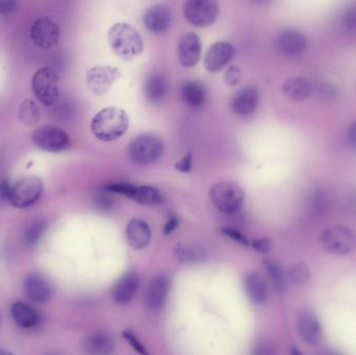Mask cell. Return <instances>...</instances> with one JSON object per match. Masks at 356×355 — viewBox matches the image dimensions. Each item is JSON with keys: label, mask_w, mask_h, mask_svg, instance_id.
Listing matches in <instances>:
<instances>
[{"label": "cell", "mask_w": 356, "mask_h": 355, "mask_svg": "<svg viewBox=\"0 0 356 355\" xmlns=\"http://www.w3.org/2000/svg\"><path fill=\"white\" fill-rule=\"evenodd\" d=\"M321 243L330 254L347 256L356 250V233L344 226H332L321 235Z\"/></svg>", "instance_id": "52a82bcc"}, {"label": "cell", "mask_w": 356, "mask_h": 355, "mask_svg": "<svg viewBox=\"0 0 356 355\" xmlns=\"http://www.w3.org/2000/svg\"><path fill=\"white\" fill-rule=\"evenodd\" d=\"M120 77V71L112 66H95L87 71V85L96 95H104Z\"/></svg>", "instance_id": "8fae6325"}, {"label": "cell", "mask_w": 356, "mask_h": 355, "mask_svg": "<svg viewBox=\"0 0 356 355\" xmlns=\"http://www.w3.org/2000/svg\"><path fill=\"white\" fill-rule=\"evenodd\" d=\"M46 229V222L43 219H35L27 226L25 231V241L29 245H35L39 242Z\"/></svg>", "instance_id": "d6a6232c"}, {"label": "cell", "mask_w": 356, "mask_h": 355, "mask_svg": "<svg viewBox=\"0 0 356 355\" xmlns=\"http://www.w3.org/2000/svg\"><path fill=\"white\" fill-rule=\"evenodd\" d=\"M35 99L45 106H52L60 97V77L54 69H39L31 79Z\"/></svg>", "instance_id": "277c9868"}, {"label": "cell", "mask_w": 356, "mask_h": 355, "mask_svg": "<svg viewBox=\"0 0 356 355\" xmlns=\"http://www.w3.org/2000/svg\"><path fill=\"white\" fill-rule=\"evenodd\" d=\"M201 41L194 33H186L180 38L178 44V58L186 68L196 66L201 58Z\"/></svg>", "instance_id": "5bb4252c"}, {"label": "cell", "mask_w": 356, "mask_h": 355, "mask_svg": "<svg viewBox=\"0 0 356 355\" xmlns=\"http://www.w3.org/2000/svg\"><path fill=\"white\" fill-rule=\"evenodd\" d=\"M108 43L115 54L123 60H131L143 50V40L129 23H116L108 31Z\"/></svg>", "instance_id": "7a4b0ae2"}, {"label": "cell", "mask_w": 356, "mask_h": 355, "mask_svg": "<svg viewBox=\"0 0 356 355\" xmlns=\"http://www.w3.org/2000/svg\"><path fill=\"white\" fill-rule=\"evenodd\" d=\"M175 256L180 262H196L200 260L201 254L192 248L186 247V246L177 245L175 249Z\"/></svg>", "instance_id": "d590c367"}, {"label": "cell", "mask_w": 356, "mask_h": 355, "mask_svg": "<svg viewBox=\"0 0 356 355\" xmlns=\"http://www.w3.org/2000/svg\"><path fill=\"white\" fill-rule=\"evenodd\" d=\"M252 355H275V352L270 344L263 342L255 347Z\"/></svg>", "instance_id": "f6af8a7d"}, {"label": "cell", "mask_w": 356, "mask_h": 355, "mask_svg": "<svg viewBox=\"0 0 356 355\" xmlns=\"http://www.w3.org/2000/svg\"><path fill=\"white\" fill-rule=\"evenodd\" d=\"M282 93L294 101H303L313 93V83L302 76L291 77L282 83Z\"/></svg>", "instance_id": "44dd1931"}, {"label": "cell", "mask_w": 356, "mask_h": 355, "mask_svg": "<svg viewBox=\"0 0 356 355\" xmlns=\"http://www.w3.org/2000/svg\"><path fill=\"white\" fill-rule=\"evenodd\" d=\"M264 265H265L266 270H267L272 283L275 286L276 290L277 291L284 290L286 286L288 285V281H286V273L284 272L282 266L273 260H265Z\"/></svg>", "instance_id": "4dcf8cb0"}, {"label": "cell", "mask_w": 356, "mask_h": 355, "mask_svg": "<svg viewBox=\"0 0 356 355\" xmlns=\"http://www.w3.org/2000/svg\"><path fill=\"white\" fill-rule=\"evenodd\" d=\"M10 311L15 322L22 329H35L40 323V316L37 311L24 302H15Z\"/></svg>", "instance_id": "d4e9b609"}, {"label": "cell", "mask_w": 356, "mask_h": 355, "mask_svg": "<svg viewBox=\"0 0 356 355\" xmlns=\"http://www.w3.org/2000/svg\"><path fill=\"white\" fill-rule=\"evenodd\" d=\"M192 152L188 151V154H186V156L181 158V160L175 165V168H177L178 171H180V172L188 173V171L191 170V168H192Z\"/></svg>", "instance_id": "60d3db41"}, {"label": "cell", "mask_w": 356, "mask_h": 355, "mask_svg": "<svg viewBox=\"0 0 356 355\" xmlns=\"http://www.w3.org/2000/svg\"><path fill=\"white\" fill-rule=\"evenodd\" d=\"M291 355H303L301 354L300 352H299L298 349H296V348H292V350H291Z\"/></svg>", "instance_id": "681fc988"}, {"label": "cell", "mask_w": 356, "mask_h": 355, "mask_svg": "<svg viewBox=\"0 0 356 355\" xmlns=\"http://www.w3.org/2000/svg\"><path fill=\"white\" fill-rule=\"evenodd\" d=\"M322 355H336V354H332V352H325V354H323Z\"/></svg>", "instance_id": "816d5d0a"}, {"label": "cell", "mask_w": 356, "mask_h": 355, "mask_svg": "<svg viewBox=\"0 0 356 355\" xmlns=\"http://www.w3.org/2000/svg\"><path fill=\"white\" fill-rule=\"evenodd\" d=\"M41 118L39 106L31 99H25L19 104L18 119L25 126H33Z\"/></svg>", "instance_id": "f546056e"}, {"label": "cell", "mask_w": 356, "mask_h": 355, "mask_svg": "<svg viewBox=\"0 0 356 355\" xmlns=\"http://www.w3.org/2000/svg\"><path fill=\"white\" fill-rule=\"evenodd\" d=\"M129 198L142 206H156L163 202L160 191L149 185H135Z\"/></svg>", "instance_id": "f1b7e54d"}, {"label": "cell", "mask_w": 356, "mask_h": 355, "mask_svg": "<svg viewBox=\"0 0 356 355\" xmlns=\"http://www.w3.org/2000/svg\"><path fill=\"white\" fill-rule=\"evenodd\" d=\"M144 23L152 33H163L168 31L171 23V14L165 4H154L146 10Z\"/></svg>", "instance_id": "ac0fdd59"}, {"label": "cell", "mask_w": 356, "mask_h": 355, "mask_svg": "<svg viewBox=\"0 0 356 355\" xmlns=\"http://www.w3.org/2000/svg\"><path fill=\"white\" fill-rule=\"evenodd\" d=\"M350 201L351 210L356 213V194L351 197Z\"/></svg>", "instance_id": "c3c4849f"}, {"label": "cell", "mask_w": 356, "mask_h": 355, "mask_svg": "<svg viewBox=\"0 0 356 355\" xmlns=\"http://www.w3.org/2000/svg\"><path fill=\"white\" fill-rule=\"evenodd\" d=\"M182 99L192 108H199L205 100V88L199 81H186L180 85Z\"/></svg>", "instance_id": "484cf974"}, {"label": "cell", "mask_w": 356, "mask_h": 355, "mask_svg": "<svg viewBox=\"0 0 356 355\" xmlns=\"http://www.w3.org/2000/svg\"><path fill=\"white\" fill-rule=\"evenodd\" d=\"M10 188H12V185H10L8 179H2L0 181V200L1 201H8Z\"/></svg>", "instance_id": "ee69618b"}, {"label": "cell", "mask_w": 356, "mask_h": 355, "mask_svg": "<svg viewBox=\"0 0 356 355\" xmlns=\"http://www.w3.org/2000/svg\"><path fill=\"white\" fill-rule=\"evenodd\" d=\"M95 204L98 210H102V212H110L114 206V200H113L112 196L110 195V192L104 189L102 191H98V193L96 194Z\"/></svg>", "instance_id": "e575fe53"}, {"label": "cell", "mask_w": 356, "mask_h": 355, "mask_svg": "<svg viewBox=\"0 0 356 355\" xmlns=\"http://www.w3.org/2000/svg\"><path fill=\"white\" fill-rule=\"evenodd\" d=\"M123 338H124L125 341H127V343H129V345H131V347H133L134 349H135L140 355H150L149 352H148L147 350H146V348L144 347L143 344L139 341V339H138V338L136 337L131 331H123Z\"/></svg>", "instance_id": "74e56055"}, {"label": "cell", "mask_w": 356, "mask_h": 355, "mask_svg": "<svg viewBox=\"0 0 356 355\" xmlns=\"http://www.w3.org/2000/svg\"><path fill=\"white\" fill-rule=\"evenodd\" d=\"M222 233H223L226 237L234 240V241L238 242V243L242 244V245L248 246V239H247L243 233H241L240 231L232 229H222Z\"/></svg>", "instance_id": "ab89813d"}, {"label": "cell", "mask_w": 356, "mask_h": 355, "mask_svg": "<svg viewBox=\"0 0 356 355\" xmlns=\"http://www.w3.org/2000/svg\"><path fill=\"white\" fill-rule=\"evenodd\" d=\"M127 238L134 249H144L150 243L152 231L145 221L135 218L127 225Z\"/></svg>", "instance_id": "d6986e66"}, {"label": "cell", "mask_w": 356, "mask_h": 355, "mask_svg": "<svg viewBox=\"0 0 356 355\" xmlns=\"http://www.w3.org/2000/svg\"><path fill=\"white\" fill-rule=\"evenodd\" d=\"M225 83L229 85H236L242 81L243 71L238 66H232L225 73Z\"/></svg>", "instance_id": "f35d334b"}, {"label": "cell", "mask_w": 356, "mask_h": 355, "mask_svg": "<svg viewBox=\"0 0 356 355\" xmlns=\"http://www.w3.org/2000/svg\"><path fill=\"white\" fill-rule=\"evenodd\" d=\"M0 355H12L10 352H4V350H0Z\"/></svg>", "instance_id": "f907efd6"}, {"label": "cell", "mask_w": 356, "mask_h": 355, "mask_svg": "<svg viewBox=\"0 0 356 355\" xmlns=\"http://www.w3.org/2000/svg\"><path fill=\"white\" fill-rule=\"evenodd\" d=\"M234 48L227 42H216L207 49L204 56V66L209 72H218L232 60Z\"/></svg>", "instance_id": "4fadbf2b"}, {"label": "cell", "mask_w": 356, "mask_h": 355, "mask_svg": "<svg viewBox=\"0 0 356 355\" xmlns=\"http://www.w3.org/2000/svg\"><path fill=\"white\" fill-rule=\"evenodd\" d=\"M184 14L191 24L204 28L217 20L219 6L215 0H188L184 3Z\"/></svg>", "instance_id": "9c48e42d"}, {"label": "cell", "mask_w": 356, "mask_h": 355, "mask_svg": "<svg viewBox=\"0 0 356 355\" xmlns=\"http://www.w3.org/2000/svg\"><path fill=\"white\" fill-rule=\"evenodd\" d=\"M305 204H307V214L313 218H319L323 216L327 210V195L320 188H314L307 194Z\"/></svg>", "instance_id": "4316f807"}, {"label": "cell", "mask_w": 356, "mask_h": 355, "mask_svg": "<svg viewBox=\"0 0 356 355\" xmlns=\"http://www.w3.org/2000/svg\"><path fill=\"white\" fill-rule=\"evenodd\" d=\"M346 141L351 148L356 149V119L347 131Z\"/></svg>", "instance_id": "bcb514c9"}, {"label": "cell", "mask_w": 356, "mask_h": 355, "mask_svg": "<svg viewBox=\"0 0 356 355\" xmlns=\"http://www.w3.org/2000/svg\"><path fill=\"white\" fill-rule=\"evenodd\" d=\"M317 91L322 97L328 98V99H334L339 94L338 88L330 81H326L318 83Z\"/></svg>", "instance_id": "8d00e7d4"}, {"label": "cell", "mask_w": 356, "mask_h": 355, "mask_svg": "<svg viewBox=\"0 0 356 355\" xmlns=\"http://www.w3.org/2000/svg\"><path fill=\"white\" fill-rule=\"evenodd\" d=\"M209 197L218 210L225 214H232L242 206L245 194L238 183L234 181H221L211 188Z\"/></svg>", "instance_id": "5b68a950"}, {"label": "cell", "mask_w": 356, "mask_h": 355, "mask_svg": "<svg viewBox=\"0 0 356 355\" xmlns=\"http://www.w3.org/2000/svg\"><path fill=\"white\" fill-rule=\"evenodd\" d=\"M276 49L286 56H296L305 51L307 40L296 29H284L278 33L275 40Z\"/></svg>", "instance_id": "7c38bea8"}, {"label": "cell", "mask_w": 356, "mask_h": 355, "mask_svg": "<svg viewBox=\"0 0 356 355\" xmlns=\"http://www.w3.org/2000/svg\"><path fill=\"white\" fill-rule=\"evenodd\" d=\"M169 287V279L165 274L158 275L150 281L145 297L146 306L149 310L156 312L163 308L168 295Z\"/></svg>", "instance_id": "2e32d148"}, {"label": "cell", "mask_w": 356, "mask_h": 355, "mask_svg": "<svg viewBox=\"0 0 356 355\" xmlns=\"http://www.w3.org/2000/svg\"><path fill=\"white\" fill-rule=\"evenodd\" d=\"M245 289L251 302L264 304L268 299V286L265 279L257 272H251L245 277Z\"/></svg>", "instance_id": "cb8c5ba5"}, {"label": "cell", "mask_w": 356, "mask_h": 355, "mask_svg": "<svg viewBox=\"0 0 356 355\" xmlns=\"http://www.w3.org/2000/svg\"><path fill=\"white\" fill-rule=\"evenodd\" d=\"M83 349L89 355H112L115 350L113 338L106 333H94L83 342Z\"/></svg>", "instance_id": "7402d4cb"}, {"label": "cell", "mask_w": 356, "mask_h": 355, "mask_svg": "<svg viewBox=\"0 0 356 355\" xmlns=\"http://www.w3.org/2000/svg\"><path fill=\"white\" fill-rule=\"evenodd\" d=\"M259 90L254 85L242 88L232 100V110L238 116H248L255 112L259 106Z\"/></svg>", "instance_id": "9a60e30c"}, {"label": "cell", "mask_w": 356, "mask_h": 355, "mask_svg": "<svg viewBox=\"0 0 356 355\" xmlns=\"http://www.w3.org/2000/svg\"><path fill=\"white\" fill-rule=\"evenodd\" d=\"M31 140L39 149L52 154L66 151L71 146L68 133L52 125H45L35 129L31 135Z\"/></svg>", "instance_id": "ba28073f"}, {"label": "cell", "mask_w": 356, "mask_h": 355, "mask_svg": "<svg viewBox=\"0 0 356 355\" xmlns=\"http://www.w3.org/2000/svg\"><path fill=\"white\" fill-rule=\"evenodd\" d=\"M311 277L309 269L307 265L299 263L291 268V270L286 273V281L293 286H302L309 281Z\"/></svg>", "instance_id": "1f68e13d"}, {"label": "cell", "mask_w": 356, "mask_h": 355, "mask_svg": "<svg viewBox=\"0 0 356 355\" xmlns=\"http://www.w3.org/2000/svg\"><path fill=\"white\" fill-rule=\"evenodd\" d=\"M167 93V81L164 75L154 73L146 79L145 95L150 102H159Z\"/></svg>", "instance_id": "83f0119b"}, {"label": "cell", "mask_w": 356, "mask_h": 355, "mask_svg": "<svg viewBox=\"0 0 356 355\" xmlns=\"http://www.w3.org/2000/svg\"><path fill=\"white\" fill-rule=\"evenodd\" d=\"M139 286V275L136 272L129 273L115 286L113 290V298L117 304H129L137 294Z\"/></svg>", "instance_id": "ffe728a7"}, {"label": "cell", "mask_w": 356, "mask_h": 355, "mask_svg": "<svg viewBox=\"0 0 356 355\" xmlns=\"http://www.w3.org/2000/svg\"><path fill=\"white\" fill-rule=\"evenodd\" d=\"M129 126V115L118 108H106L92 119L91 129L99 141L112 142L127 133Z\"/></svg>", "instance_id": "6da1fadb"}, {"label": "cell", "mask_w": 356, "mask_h": 355, "mask_svg": "<svg viewBox=\"0 0 356 355\" xmlns=\"http://www.w3.org/2000/svg\"><path fill=\"white\" fill-rule=\"evenodd\" d=\"M297 327L305 343L317 345L321 341V327L317 316L311 311L307 310L300 313L297 320Z\"/></svg>", "instance_id": "e0dca14e"}, {"label": "cell", "mask_w": 356, "mask_h": 355, "mask_svg": "<svg viewBox=\"0 0 356 355\" xmlns=\"http://www.w3.org/2000/svg\"><path fill=\"white\" fill-rule=\"evenodd\" d=\"M18 8V2L14 0H0V15H8L15 12Z\"/></svg>", "instance_id": "7bdbcfd3"}, {"label": "cell", "mask_w": 356, "mask_h": 355, "mask_svg": "<svg viewBox=\"0 0 356 355\" xmlns=\"http://www.w3.org/2000/svg\"><path fill=\"white\" fill-rule=\"evenodd\" d=\"M0 325H1V316H0Z\"/></svg>", "instance_id": "f5cc1de1"}, {"label": "cell", "mask_w": 356, "mask_h": 355, "mask_svg": "<svg viewBox=\"0 0 356 355\" xmlns=\"http://www.w3.org/2000/svg\"><path fill=\"white\" fill-rule=\"evenodd\" d=\"M252 247L261 254H267L271 250L272 243L268 239H257L253 241Z\"/></svg>", "instance_id": "b9f144b4"}, {"label": "cell", "mask_w": 356, "mask_h": 355, "mask_svg": "<svg viewBox=\"0 0 356 355\" xmlns=\"http://www.w3.org/2000/svg\"><path fill=\"white\" fill-rule=\"evenodd\" d=\"M341 27L349 33H356V3L351 4L341 15Z\"/></svg>", "instance_id": "836d02e7"}, {"label": "cell", "mask_w": 356, "mask_h": 355, "mask_svg": "<svg viewBox=\"0 0 356 355\" xmlns=\"http://www.w3.org/2000/svg\"><path fill=\"white\" fill-rule=\"evenodd\" d=\"M164 144L160 138L150 133L138 135L129 144V154L138 165L148 166L162 158Z\"/></svg>", "instance_id": "3957f363"}, {"label": "cell", "mask_w": 356, "mask_h": 355, "mask_svg": "<svg viewBox=\"0 0 356 355\" xmlns=\"http://www.w3.org/2000/svg\"><path fill=\"white\" fill-rule=\"evenodd\" d=\"M60 27L52 19L41 17L31 27V39L38 47L51 49L60 41Z\"/></svg>", "instance_id": "30bf717a"}, {"label": "cell", "mask_w": 356, "mask_h": 355, "mask_svg": "<svg viewBox=\"0 0 356 355\" xmlns=\"http://www.w3.org/2000/svg\"><path fill=\"white\" fill-rule=\"evenodd\" d=\"M43 193V181L37 176H23L10 188L8 202L17 208L33 206Z\"/></svg>", "instance_id": "8992f818"}, {"label": "cell", "mask_w": 356, "mask_h": 355, "mask_svg": "<svg viewBox=\"0 0 356 355\" xmlns=\"http://www.w3.org/2000/svg\"><path fill=\"white\" fill-rule=\"evenodd\" d=\"M178 225H179V220H178L177 217L172 216L170 219H169L168 222L166 223L164 227V235H170L172 233L175 229H177Z\"/></svg>", "instance_id": "7dc6e473"}, {"label": "cell", "mask_w": 356, "mask_h": 355, "mask_svg": "<svg viewBox=\"0 0 356 355\" xmlns=\"http://www.w3.org/2000/svg\"><path fill=\"white\" fill-rule=\"evenodd\" d=\"M24 291L27 297L38 304L47 302L51 296V289L40 275L31 274L24 281Z\"/></svg>", "instance_id": "603a6c76"}]
</instances>
